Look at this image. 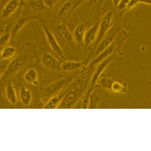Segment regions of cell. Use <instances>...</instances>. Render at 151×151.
Listing matches in <instances>:
<instances>
[{"mask_svg": "<svg viewBox=\"0 0 151 151\" xmlns=\"http://www.w3.org/2000/svg\"><path fill=\"white\" fill-rule=\"evenodd\" d=\"M63 1H66L67 0H63Z\"/></svg>", "mask_w": 151, "mask_h": 151, "instance_id": "29", "label": "cell"}, {"mask_svg": "<svg viewBox=\"0 0 151 151\" xmlns=\"http://www.w3.org/2000/svg\"><path fill=\"white\" fill-rule=\"evenodd\" d=\"M75 77V75H70L55 81L45 88V92L49 95H53L57 93L66 84L71 82Z\"/></svg>", "mask_w": 151, "mask_h": 151, "instance_id": "6", "label": "cell"}, {"mask_svg": "<svg viewBox=\"0 0 151 151\" xmlns=\"http://www.w3.org/2000/svg\"><path fill=\"white\" fill-rule=\"evenodd\" d=\"M25 61L24 56H19L14 58L8 65L1 79H4L18 71L22 67Z\"/></svg>", "mask_w": 151, "mask_h": 151, "instance_id": "7", "label": "cell"}, {"mask_svg": "<svg viewBox=\"0 0 151 151\" xmlns=\"http://www.w3.org/2000/svg\"><path fill=\"white\" fill-rule=\"evenodd\" d=\"M40 24L48 43L53 51L63 60H66L63 52L53 33L45 24L42 23Z\"/></svg>", "mask_w": 151, "mask_h": 151, "instance_id": "5", "label": "cell"}, {"mask_svg": "<svg viewBox=\"0 0 151 151\" xmlns=\"http://www.w3.org/2000/svg\"><path fill=\"white\" fill-rule=\"evenodd\" d=\"M29 3L32 8L36 11H40L45 6L42 0H30Z\"/></svg>", "mask_w": 151, "mask_h": 151, "instance_id": "20", "label": "cell"}, {"mask_svg": "<svg viewBox=\"0 0 151 151\" xmlns=\"http://www.w3.org/2000/svg\"><path fill=\"white\" fill-rule=\"evenodd\" d=\"M86 0H76L75 3L73 5V10L74 9L77 7Z\"/></svg>", "mask_w": 151, "mask_h": 151, "instance_id": "26", "label": "cell"}, {"mask_svg": "<svg viewBox=\"0 0 151 151\" xmlns=\"http://www.w3.org/2000/svg\"><path fill=\"white\" fill-rule=\"evenodd\" d=\"M129 34L121 30L114 41L96 56L87 65L95 67L96 65L115 52H121L122 46L128 38Z\"/></svg>", "mask_w": 151, "mask_h": 151, "instance_id": "1", "label": "cell"}, {"mask_svg": "<svg viewBox=\"0 0 151 151\" xmlns=\"http://www.w3.org/2000/svg\"><path fill=\"white\" fill-rule=\"evenodd\" d=\"M38 73L33 68H30L27 71L24 76V78L27 83L34 85L38 84Z\"/></svg>", "mask_w": 151, "mask_h": 151, "instance_id": "17", "label": "cell"}, {"mask_svg": "<svg viewBox=\"0 0 151 151\" xmlns=\"http://www.w3.org/2000/svg\"><path fill=\"white\" fill-rule=\"evenodd\" d=\"M122 55V53L115 52L94 67L93 71L90 78V85L89 91H91L92 88L95 87L99 78L103 74V72L108 65L114 61L121 60Z\"/></svg>", "mask_w": 151, "mask_h": 151, "instance_id": "3", "label": "cell"}, {"mask_svg": "<svg viewBox=\"0 0 151 151\" xmlns=\"http://www.w3.org/2000/svg\"><path fill=\"white\" fill-rule=\"evenodd\" d=\"M99 27V24H95L86 30L83 40V44L86 47H89L96 40Z\"/></svg>", "mask_w": 151, "mask_h": 151, "instance_id": "9", "label": "cell"}, {"mask_svg": "<svg viewBox=\"0 0 151 151\" xmlns=\"http://www.w3.org/2000/svg\"><path fill=\"white\" fill-rule=\"evenodd\" d=\"M58 0H44L43 2L45 6L51 8L56 3Z\"/></svg>", "mask_w": 151, "mask_h": 151, "instance_id": "24", "label": "cell"}, {"mask_svg": "<svg viewBox=\"0 0 151 151\" xmlns=\"http://www.w3.org/2000/svg\"><path fill=\"white\" fill-rule=\"evenodd\" d=\"M11 37V33H6L2 35L0 38V46L5 45L9 42Z\"/></svg>", "mask_w": 151, "mask_h": 151, "instance_id": "22", "label": "cell"}, {"mask_svg": "<svg viewBox=\"0 0 151 151\" xmlns=\"http://www.w3.org/2000/svg\"><path fill=\"white\" fill-rule=\"evenodd\" d=\"M5 95L8 101L12 104H16L17 97L15 88L12 82L9 81L7 82L5 89Z\"/></svg>", "mask_w": 151, "mask_h": 151, "instance_id": "13", "label": "cell"}, {"mask_svg": "<svg viewBox=\"0 0 151 151\" xmlns=\"http://www.w3.org/2000/svg\"><path fill=\"white\" fill-rule=\"evenodd\" d=\"M16 49L14 47L7 46L5 47L1 52V59L6 60L12 57L15 54Z\"/></svg>", "mask_w": 151, "mask_h": 151, "instance_id": "18", "label": "cell"}, {"mask_svg": "<svg viewBox=\"0 0 151 151\" xmlns=\"http://www.w3.org/2000/svg\"><path fill=\"white\" fill-rule=\"evenodd\" d=\"M113 12L109 11L106 13L103 16L99 24L98 34L95 42L88 47L89 52L87 58L91 60L94 51L97 46L110 28L111 24L113 17Z\"/></svg>", "mask_w": 151, "mask_h": 151, "instance_id": "2", "label": "cell"}, {"mask_svg": "<svg viewBox=\"0 0 151 151\" xmlns=\"http://www.w3.org/2000/svg\"><path fill=\"white\" fill-rule=\"evenodd\" d=\"M57 32L61 39L64 41L73 45L75 41L73 34L68 27L64 24L59 25L57 29Z\"/></svg>", "mask_w": 151, "mask_h": 151, "instance_id": "11", "label": "cell"}, {"mask_svg": "<svg viewBox=\"0 0 151 151\" xmlns=\"http://www.w3.org/2000/svg\"><path fill=\"white\" fill-rule=\"evenodd\" d=\"M120 30L119 27L118 26L110 28L96 48L92 60L112 43Z\"/></svg>", "mask_w": 151, "mask_h": 151, "instance_id": "4", "label": "cell"}, {"mask_svg": "<svg viewBox=\"0 0 151 151\" xmlns=\"http://www.w3.org/2000/svg\"><path fill=\"white\" fill-rule=\"evenodd\" d=\"M72 6V3L70 1L65 2L60 7L58 12V14L62 16L64 14L70 9Z\"/></svg>", "mask_w": 151, "mask_h": 151, "instance_id": "21", "label": "cell"}, {"mask_svg": "<svg viewBox=\"0 0 151 151\" xmlns=\"http://www.w3.org/2000/svg\"><path fill=\"white\" fill-rule=\"evenodd\" d=\"M41 60L45 67L52 69H61V63L57 58L49 53L44 54Z\"/></svg>", "mask_w": 151, "mask_h": 151, "instance_id": "10", "label": "cell"}, {"mask_svg": "<svg viewBox=\"0 0 151 151\" xmlns=\"http://www.w3.org/2000/svg\"><path fill=\"white\" fill-rule=\"evenodd\" d=\"M86 30L85 26L83 24H80L75 28L73 34L75 42L78 44L83 43Z\"/></svg>", "mask_w": 151, "mask_h": 151, "instance_id": "14", "label": "cell"}, {"mask_svg": "<svg viewBox=\"0 0 151 151\" xmlns=\"http://www.w3.org/2000/svg\"><path fill=\"white\" fill-rule=\"evenodd\" d=\"M130 0H121L117 7L119 10H122L127 8Z\"/></svg>", "mask_w": 151, "mask_h": 151, "instance_id": "23", "label": "cell"}, {"mask_svg": "<svg viewBox=\"0 0 151 151\" xmlns=\"http://www.w3.org/2000/svg\"><path fill=\"white\" fill-rule=\"evenodd\" d=\"M88 63L86 58L84 60L80 61L66 60L61 62V69L67 72L75 71L86 65Z\"/></svg>", "mask_w": 151, "mask_h": 151, "instance_id": "8", "label": "cell"}, {"mask_svg": "<svg viewBox=\"0 0 151 151\" xmlns=\"http://www.w3.org/2000/svg\"><path fill=\"white\" fill-rule=\"evenodd\" d=\"M121 0H112V2L113 4L117 6Z\"/></svg>", "mask_w": 151, "mask_h": 151, "instance_id": "28", "label": "cell"}, {"mask_svg": "<svg viewBox=\"0 0 151 151\" xmlns=\"http://www.w3.org/2000/svg\"><path fill=\"white\" fill-rule=\"evenodd\" d=\"M26 17H22L19 19L13 26L11 32V37L14 38L18 32L28 21Z\"/></svg>", "mask_w": 151, "mask_h": 151, "instance_id": "19", "label": "cell"}, {"mask_svg": "<svg viewBox=\"0 0 151 151\" xmlns=\"http://www.w3.org/2000/svg\"><path fill=\"white\" fill-rule=\"evenodd\" d=\"M139 2V0H130L127 8L128 10H130L134 7Z\"/></svg>", "mask_w": 151, "mask_h": 151, "instance_id": "25", "label": "cell"}, {"mask_svg": "<svg viewBox=\"0 0 151 151\" xmlns=\"http://www.w3.org/2000/svg\"><path fill=\"white\" fill-rule=\"evenodd\" d=\"M19 4V0H10L5 5L1 13L3 19H6L10 16L17 9Z\"/></svg>", "mask_w": 151, "mask_h": 151, "instance_id": "12", "label": "cell"}, {"mask_svg": "<svg viewBox=\"0 0 151 151\" xmlns=\"http://www.w3.org/2000/svg\"><path fill=\"white\" fill-rule=\"evenodd\" d=\"M65 95V93H64L52 96L45 104L44 108L45 109L58 108Z\"/></svg>", "mask_w": 151, "mask_h": 151, "instance_id": "15", "label": "cell"}, {"mask_svg": "<svg viewBox=\"0 0 151 151\" xmlns=\"http://www.w3.org/2000/svg\"><path fill=\"white\" fill-rule=\"evenodd\" d=\"M19 97L22 104L24 106H28L32 100V96L31 92L25 86H22L20 90Z\"/></svg>", "mask_w": 151, "mask_h": 151, "instance_id": "16", "label": "cell"}, {"mask_svg": "<svg viewBox=\"0 0 151 151\" xmlns=\"http://www.w3.org/2000/svg\"><path fill=\"white\" fill-rule=\"evenodd\" d=\"M139 2L151 4V0H139Z\"/></svg>", "mask_w": 151, "mask_h": 151, "instance_id": "27", "label": "cell"}]
</instances>
